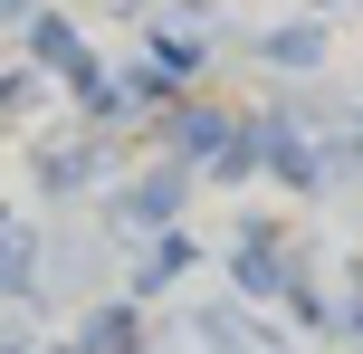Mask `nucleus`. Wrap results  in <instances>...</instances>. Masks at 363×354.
Instances as JSON below:
<instances>
[{
    "instance_id": "obj_1",
    "label": "nucleus",
    "mask_w": 363,
    "mask_h": 354,
    "mask_svg": "<svg viewBox=\"0 0 363 354\" xmlns=\"http://www.w3.org/2000/svg\"><path fill=\"white\" fill-rule=\"evenodd\" d=\"M29 48H38V67H48V77H67V87L96 96V57H86V38H77L67 19H29Z\"/></svg>"
},
{
    "instance_id": "obj_4",
    "label": "nucleus",
    "mask_w": 363,
    "mask_h": 354,
    "mask_svg": "<svg viewBox=\"0 0 363 354\" xmlns=\"http://www.w3.org/2000/svg\"><path fill=\"white\" fill-rule=\"evenodd\" d=\"M86 172H96V144H48V153H38V182H48V192H77Z\"/></svg>"
},
{
    "instance_id": "obj_7",
    "label": "nucleus",
    "mask_w": 363,
    "mask_h": 354,
    "mask_svg": "<svg viewBox=\"0 0 363 354\" xmlns=\"http://www.w3.org/2000/svg\"><path fill=\"white\" fill-rule=\"evenodd\" d=\"M354 144H363V134H354Z\"/></svg>"
},
{
    "instance_id": "obj_5",
    "label": "nucleus",
    "mask_w": 363,
    "mask_h": 354,
    "mask_svg": "<svg viewBox=\"0 0 363 354\" xmlns=\"http://www.w3.org/2000/svg\"><path fill=\"white\" fill-rule=\"evenodd\" d=\"M29 268H38V240H29V230H10V240H0V287H10V297H29Z\"/></svg>"
},
{
    "instance_id": "obj_2",
    "label": "nucleus",
    "mask_w": 363,
    "mask_h": 354,
    "mask_svg": "<svg viewBox=\"0 0 363 354\" xmlns=\"http://www.w3.org/2000/svg\"><path fill=\"white\" fill-rule=\"evenodd\" d=\"M115 211H125V230H172V211H182V172H172V163L144 172V182H134Z\"/></svg>"
},
{
    "instance_id": "obj_3",
    "label": "nucleus",
    "mask_w": 363,
    "mask_h": 354,
    "mask_svg": "<svg viewBox=\"0 0 363 354\" xmlns=\"http://www.w3.org/2000/svg\"><path fill=\"white\" fill-rule=\"evenodd\" d=\"M268 57L277 67H315V57H325V29H315V19H287V29H268Z\"/></svg>"
},
{
    "instance_id": "obj_6",
    "label": "nucleus",
    "mask_w": 363,
    "mask_h": 354,
    "mask_svg": "<svg viewBox=\"0 0 363 354\" xmlns=\"http://www.w3.org/2000/svg\"><path fill=\"white\" fill-rule=\"evenodd\" d=\"M86 354H134V316L125 306H106V316L86 326Z\"/></svg>"
}]
</instances>
